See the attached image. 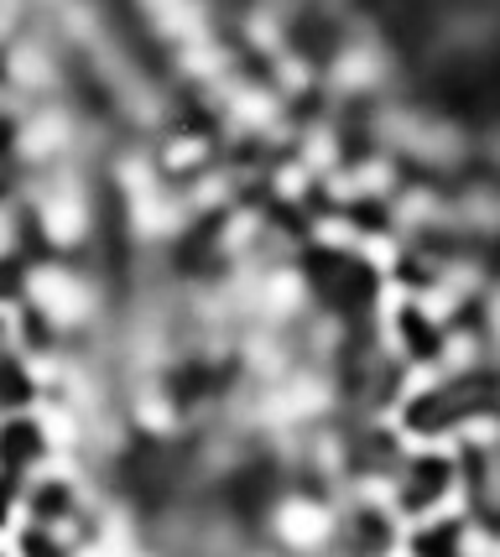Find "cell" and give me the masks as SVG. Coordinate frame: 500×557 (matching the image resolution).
<instances>
[{
  "label": "cell",
  "mask_w": 500,
  "mask_h": 557,
  "mask_svg": "<svg viewBox=\"0 0 500 557\" xmlns=\"http://www.w3.org/2000/svg\"><path fill=\"white\" fill-rule=\"evenodd\" d=\"M0 557H11V553H5V547H0Z\"/></svg>",
  "instance_id": "cell-1"
}]
</instances>
